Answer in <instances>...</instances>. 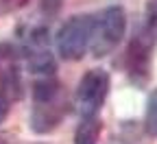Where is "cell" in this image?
<instances>
[{"label": "cell", "instance_id": "1", "mask_svg": "<svg viewBox=\"0 0 157 144\" xmlns=\"http://www.w3.org/2000/svg\"><path fill=\"white\" fill-rule=\"evenodd\" d=\"M70 111V98L63 83L50 76H37L33 83V105H31V131L37 135L52 133L61 127Z\"/></svg>", "mask_w": 157, "mask_h": 144}, {"label": "cell", "instance_id": "2", "mask_svg": "<svg viewBox=\"0 0 157 144\" xmlns=\"http://www.w3.org/2000/svg\"><path fill=\"white\" fill-rule=\"evenodd\" d=\"M124 31H127V13L120 5H109L101 11L92 13L90 55L101 59L113 53L122 44Z\"/></svg>", "mask_w": 157, "mask_h": 144}, {"label": "cell", "instance_id": "3", "mask_svg": "<svg viewBox=\"0 0 157 144\" xmlns=\"http://www.w3.org/2000/svg\"><path fill=\"white\" fill-rule=\"evenodd\" d=\"M24 96L22 57L15 44L0 42V120Z\"/></svg>", "mask_w": 157, "mask_h": 144}, {"label": "cell", "instance_id": "4", "mask_svg": "<svg viewBox=\"0 0 157 144\" xmlns=\"http://www.w3.org/2000/svg\"><path fill=\"white\" fill-rule=\"evenodd\" d=\"M109 85H111V79L105 68H92L81 76L76 92H74V107L83 120L98 118L107 100Z\"/></svg>", "mask_w": 157, "mask_h": 144}, {"label": "cell", "instance_id": "5", "mask_svg": "<svg viewBox=\"0 0 157 144\" xmlns=\"http://www.w3.org/2000/svg\"><path fill=\"white\" fill-rule=\"evenodd\" d=\"M90 39H92V13H76L68 18L61 29L55 35L57 53L61 59L68 61H81L90 53Z\"/></svg>", "mask_w": 157, "mask_h": 144}, {"label": "cell", "instance_id": "6", "mask_svg": "<svg viewBox=\"0 0 157 144\" xmlns=\"http://www.w3.org/2000/svg\"><path fill=\"white\" fill-rule=\"evenodd\" d=\"M153 48L155 44L137 29L133 37L129 39L124 57H122V66L129 76L131 83L135 85H146L151 81V70H153Z\"/></svg>", "mask_w": 157, "mask_h": 144}, {"label": "cell", "instance_id": "7", "mask_svg": "<svg viewBox=\"0 0 157 144\" xmlns=\"http://www.w3.org/2000/svg\"><path fill=\"white\" fill-rule=\"evenodd\" d=\"M101 120L98 118H90V120H83L76 129V135H74V144H98V135H101Z\"/></svg>", "mask_w": 157, "mask_h": 144}, {"label": "cell", "instance_id": "8", "mask_svg": "<svg viewBox=\"0 0 157 144\" xmlns=\"http://www.w3.org/2000/svg\"><path fill=\"white\" fill-rule=\"evenodd\" d=\"M140 31L157 46V0H148L144 9V20L140 24Z\"/></svg>", "mask_w": 157, "mask_h": 144}, {"label": "cell", "instance_id": "9", "mask_svg": "<svg viewBox=\"0 0 157 144\" xmlns=\"http://www.w3.org/2000/svg\"><path fill=\"white\" fill-rule=\"evenodd\" d=\"M144 129L148 135L157 138V90L151 92L146 100V114H144Z\"/></svg>", "mask_w": 157, "mask_h": 144}, {"label": "cell", "instance_id": "10", "mask_svg": "<svg viewBox=\"0 0 157 144\" xmlns=\"http://www.w3.org/2000/svg\"><path fill=\"white\" fill-rule=\"evenodd\" d=\"M31 0H0V15H9V13H15L22 7H26Z\"/></svg>", "mask_w": 157, "mask_h": 144}, {"label": "cell", "instance_id": "11", "mask_svg": "<svg viewBox=\"0 0 157 144\" xmlns=\"http://www.w3.org/2000/svg\"><path fill=\"white\" fill-rule=\"evenodd\" d=\"M0 144H20V142H15V140H11V138H5V135H0Z\"/></svg>", "mask_w": 157, "mask_h": 144}, {"label": "cell", "instance_id": "12", "mask_svg": "<svg viewBox=\"0 0 157 144\" xmlns=\"http://www.w3.org/2000/svg\"><path fill=\"white\" fill-rule=\"evenodd\" d=\"M118 144H129V142H127V140H120V142H118Z\"/></svg>", "mask_w": 157, "mask_h": 144}]
</instances>
